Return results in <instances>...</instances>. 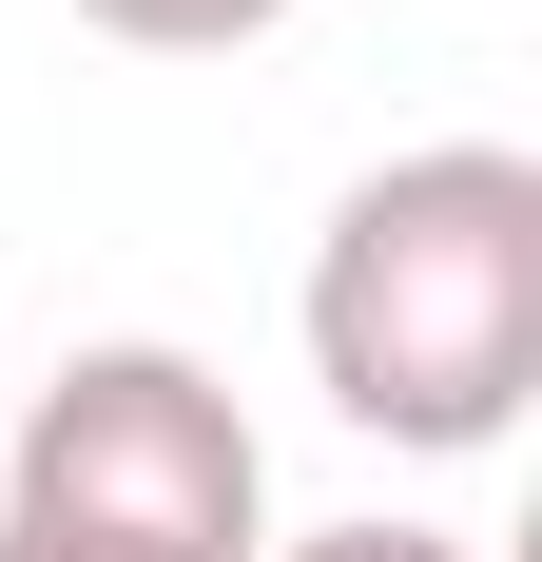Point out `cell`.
I'll use <instances>...</instances> for the list:
<instances>
[{"mask_svg":"<svg viewBox=\"0 0 542 562\" xmlns=\"http://www.w3.org/2000/svg\"><path fill=\"white\" fill-rule=\"evenodd\" d=\"M310 389L369 447H504L542 389V156L427 136L310 233Z\"/></svg>","mask_w":542,"mask_h":562,"instance_id":"obj_1","label":"cell"},{"mask_svg":"<svg viewBox=\"0 0 542 562\" xmlns=\"http://www.w3.org/2000/svg\"><path fill=\"white\" fill-rule=\"evenodd\" d=\"M0 524H58V543H116V562H271L252 407H233L194 349L116 330V349H78V369L20 407V485H0Z\"/></svg>","mask_w":542,"mask_h":562,"instance_id":"obj_2","label":"cell"},{"mask_svg":"<svg viewBox=\"0 0 542 562\" xmlns=\"http://www.w3.org/2000/svg\"><path fill=\"white\" fill-rule=\"evenodd\" d=\"M98 40H136V58H233V40H271L291 0H78Z\"/></svg>","mask_w":542,"mask_h":562,"instance_id":"obj_3","label":"cell"},{"mask_svg":"<svg viewBox=\"0 0 542 562\" xmlns=\"http://www.w3.org/2000/svg\"><path fill=\"white\" fill-rule=\"evenodd\" d=\"M271 562H485V543H445V524H310V543H271Z\"/></svg>","mask_w":542,"mask_h":562,"instance_id":"obj_4","label":"cell"},{"mask_svg":"<svg viewBox=\"0 0 542 562\" xmlns=\"http://www.w3.org/2000/svg\"><path fill=\"white\" fill-rule=\"evenodd\" d=\"M0 562H116V543H58V524H0Z\"/></svg>","mask_w":542,"mask_h":562,"instance_id":"obj_5","label":"cell"}]
</instances>
